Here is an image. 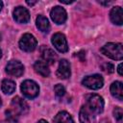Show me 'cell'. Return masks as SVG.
<instances>
[{
	"label": "cell",
	"instance_id": "obj_26",
	"mask_svg": "<svg viewBox=\"0 0 123 123\" xmlns=\"http://www.w3.org/2000/svg\"><path fill=\"white\" fill-rule=\"evenodd\" d=\"M26 3H27L29 6H34V5L37 3V1H26Z\"/></svg>",
	"mask_w": 123,
	"mask_h": 123
},
{
	"label": "cell",
	"instance_id": "obj_7",
	"mask_svg": "<svg viewBox=\"0 0 123 123\" xmlns=\"http://www.w3.org/2000/svg\"><path fill=\"white\" fill-rule=\"evenodd\" d=\"M6 72L11 76L20 77L24 72V66L18 61H10L6 66Z\"/></svg>",
	"mask_w": 123,
	"mask_h": 123
},
{
	"label": "cell",
	"instance_id": "obj_23",
	"mask_svg": "<svg viewBox=\"0 0 123 123\" xmlns=\"http://www.w3.org/2000/svg\"><path fill=\"white\" fill-rule=\"evenodd\" d=\"M102 69H103L105 72H107V73H112V72L114 71L113 65H112L111 63H110V62L104 63V64L102 65Z\"/></svg>",
	"mask_w": 123,
	"mask_h": 123
},
{
	"label": "cell",
	"instance_id": "obj_21",
	"mask_svg": "<svg viewBox=\"0 0 123 123\" xmlns=\"http://www.w3.org/2000/svg\"><path fill=\"white\" fill-rule=\"evenodd\" d=\"M54 90H55V94L57 97H62L65 93V89H64L63 86H62L61 84L56 85L54 87Z\"/></svg>",
	"mask_w": 123,
	"mask_h": 123
},
{
	"label": "cell",
	"instance_id": "obj_2",
	"mask_svg": "<svg viewBox=\"0 0 123 123\" xmlns=\"http://www.w3.org/2000/svg\"><path fill=\"white\" fill-rule=\"evenodd\" d=\"M21 91L25 97L33 99L38 95L39 87L36 82L32 80H26L21 84Z\"/></svg>",
	"mask_w": 123,
	"mask_h": 123
},
{
	"label": "cell",
	"instance_id": "obj_16",
	"mask_svg": "<svg viewBox=\"0 0 123 123\" xmlns=\"http://www.w3.org/2000/svg\"><path fill=\"white\" fill-rule=\"evenodd\" d=\"M111 93L113 97L118 100H122L123 98V89H122V83L121 82H113L111 86Z\"/></svg>",
	"mask_w": 123,
	"mask_h": 123
},
{
	"label": "cell",
	"instance_id": "obj_9",
	"mask_svg": "<svg viewBox=\"0 0 123 123\" xmlns=\"http://www.w3.org/2000/svg\"><path fill=\"white\" fill-rule=\"evenodd\" d=\"M12 107L11 109L12 111H14L16 114H26L29 111V106L28 104L21 99L19 96H15L12 101Z\"/></svg>",
	"mask_w": 123,
	"mask_h": 123
},
{
	"label": "cell",
	"instance_id": "obj_25",
	"mask_svg": "<svg viewBox=\"0 0 123 123\" xmlns=\"http://www.w3.org/2000/svg\"><path fill=\"white\" fill-rule=\"evenodd\" d=\"M60 2H61V3H62V4H71V3H73L74 1H73V0H71V1H64V0H60Z\"/></svg>",
	"mask_w": 123,
	"mask_h": 123
},
{
	"label": "cell",
	"instance_id": "obj_11",
	"mask_svg": "<svg viewBox=\"0 0 123 123\" xmlns=\"http://www.w3.org/2000/svg\"><path fill=\"white\" fill-rule=\"evenodd\" d=\"M79 119L81 123H95V115L88 109L86 105L81 108L79 113Z\"/></svg>",
	"mask_w": 123,
	"mask_h": 123
},
{
	"label": "cell",
	"instance_id": "obj_18",
	"mask_svg": "<svg viewBox=\"0 0 123 123\" xmlns=\"http://www.w3.org/2000/svg\"><path fill=\"white\" fill-rule=\"evenodd\" d=\"M36 24H37V27L43 33H47L49 31V28H50V25H49V21L48 19L43 16V15H38L37 17V20H36Z\"/></svg>",
	"mask_w": 123,
	"mask_h": 123
},
{
	"label": "cell",
	"instance_id": "obj_10",
	"mask_svg": "<svg viewBox=\"0 0 123 123\" xmlns=\"http://www.w3.org/2000/svg\"><path fill=\"white\" fill-rule=\"evenodd\" d=\"M13 18L18 23H27L30 20V13L26 8L16 7L13 11Z\"/></svg>",
	"mask_w": 123,
	"mask_h": 123
},
{
	"label": "cell",
	"instance_id": "obj_20",
	"mask_svg": "<svg viewBox=\"0 0 123 123\" xmlns=\"http://www.w3.org/2000/svg\"><path fill=\"white\" fill-rule=\"evenodd\" d=\"M113 116L116 120L117 123H122V119H123V111L121 108L116 107L113 110Z\"/></svg>",
	"mask_w": 123,
	"mask_h": 123
},
{
	"label": "cell",
	"instance_id": "obj_30",
	"mask_svg": "<svg viewBox=\"0 0 123 123\" xmlns=\"http://www.w3.org/2000/svg\"><path fill=\"white\" fill-rule=\"evenodd\" d=\"M2 8H3V2H2V1H0V11L2 10Z\"/></svg>",
	"mask_w": 123,
	"mask_h": 123
},
{
	"label": "cell",
	"instance_id": "obj_32",
	"mask_svg": "<svg viewBox=\"0 0 123 123\" xmlns=\"http://www.w3.org/2000/svg\"><path fill=\"white\" fill-rule=\"evenodd\" d=\"M1 56H2V51H1V49H0V58H1Z\"/></svg>",
	"mask_w": 123,
	"mask_h": 123
},
{
	"label": "cell",
	"instance_id": "obj_3",
	"mask_svg": "<svg viewBox=\"0 0 123 123\" xmlns=\"http://www.w3.org/2000/svg\"><path fill=\"white\" fill-rule=\"evenodd\" d=\"M86 106L94 114H98L104 110V100L98 94H90L87 96Z\"/></svg>",
	"mask_w": 123,
	"mask_h": 123
},
{
	"label": "cell",
	"instance_id": "obj_14",
	"mask_svg": "<svg viewBox=\"0 0 123 123\" xmlns=\"http://www.w3.org/2000/svg\"><path fill=\"white\" fill-rule=\"evenodd\" d=\"M110 17H111V20L113 24H116V25H122L123 23V19H122V9L121 7L119 6H116V7H113L110 12Z\"/></svg>",
	"mask_w": 123,
	"mask_h": 123
},
{
	"label": "cell",
	"instance_id": "obj_22",
	"mask_svg": "<svg viewBox=\"0 0 123 123\" xmlns=\"http://www.w3.org/2000/svg\"><path fill=\"white\" fill-rule=\"evenodd\" d=\"M6 115H7V118H8L11 122H16L17 119H18V115H17L14 111H12V110L6 111Z\"/></svg>",
	"mask_w": 123,
	"mask_h": 123
},
{
	"label": "cell",
	"instance_id": "obj_19",
	"mask_svg": "<svg viewBox=\"0 0 123 123\" xmlns=\"http://www.w3.org/2000/svg\"><path fill=\"white\" fill-rule=\"evenodd\" d=\"M1 88L5 94H12L15 90V84L13 81L6 79V80H3L1 84Z\"/></svg>",
	"mask_w": 123,
	"mask_h": 123
},
{
	"label": "cell",
	"instance_id": "obj_6",
	"mask_svg": "<svg viewBox=\"0 0 123 123\" xmlns=\"http://www.w3.org/2000/svg\"><path fill=\"white\" fill-rule=\"evenodd\" d=\"M51 42L54 45V47L61 53H65L68 51L67 41H66V38L63 34H62V33L54 34L51 38Z\"/></svg>",
	"mask_w": 123,
	"mask_h": 123
},
{
	"label": "cell",
	"instance_id": "obj_13",
	"mask_svg": "<svg viewBox=\"0 0 123 123\" xmlns=\"http://www.w3.org/2000/svg\"><path fill=\"white\" fill-rule=\"evenodd\" d=\"M40 53H41V57H42V59H43L45 63H47V64L55 63V62L57 60V55L51 48L43 46L40 49Z\"/></svg>",
	"mask_w": 123,
	"mask_h": 123
},
{
	"label": "cell",
	"instance_id": "obj_8",
	"mask_svg": "<svg viewBox=\"0 0 123 123\" xmlns=\"http://www.w3.org/2000/svg\"><path fill=\"white\" fill-rule=\"evenodd\" d=\"M50 16L52 18V20L56 23V24H63L67 18V14L66 12L63 8L60 7V6H56L54 7L51 12H50Z\"/></svg>",
	"mask_w": 123,
	"mask_h": 123
},
{
	"label": "cell",
	"instance_id": "obj_28",
	"mask_svg": "<svg viewBox=\"0 0 123 123\" xmlns=\"http://www.w3.org/2000/svg\"><path fill=\"white\" fill-rule=\"evenodd\" d=\"M100 4H102V5H110V4H111V2H99Z\"/></svg>",
	"mask_w": 123,
	"mask_h": 123
},
{
	"label": "cell",
	"instance_id": "obj_24",
	"mask_svg": "<svg viewBox=\"0 0 123 123\" xmlns=\"http://www.w3.org/2000/svg\"><path fill=\"white\" fill-rule=\"evenodd\" d=\"M117 71H118V74H119L120 76L123 75V73H122V63H119V65H118V67H117Z\"/></svg>",
	"mask_w": 123,
	"mask_h": 123
},
{
	"label": "cell",
	"instance_id": "obj_15",
	"mask_svg": "<svg viewBox=\"0 0 123 123\" xmlns=\"http://www.w3.org/2000/svg\"><path fill=\"white\" fill-rule=\"evenodd\" d=\"M34 68H35V71L42 77H48L50 75V69L48 68V64L45 63L44 62H41V61L36 62L34 64Z\"/></svg>",
	"mask_w": 123,
	"mask_h": 123
},
{
	"label": "cell",
	"instance_id": "obj_5",
	"mask_svg": "<svg viewBox=\"0 0 123 123\" xmlns=\"http://www.w3.org/2000/svg\"><path fill=\"white\" fill-rule=\"evenodd\" d=\"M82 84L89 89H99L103 86L104 80H103L101 75L93 74V75H89V76L85 77L84 80L82 81Z\"/></svg>",
	"mask_w": 123,
	"mask_h": 123
},
{
	"label": "cell",
	"instance_id": "obj_17",
	"mask_svg": "<svg viewBox=\"0 0 123 123\" xmlns=\"http://www.w3.org/2000/svg\"><path fill=\"white\" fill-rule=\"evenodd\" d=\"M53 123H74V120L68 112L62 111L54 117Z\"/></svg>",
	"mask_w": 123,
	"mask_h": 123
},
{
	"label": "cell",
	"instance_id": "obj_1",
	"mask_svg": "<svg viewBox=\"0 0 123 123\" xmlns=\"http://www.w3.org/2000/svg\"><path fill=\"white\" fill-rule=\"evenodd\" d=\"M101 52L105 56H107L112 60L121 61L123 58V49H122L121 43L109 42L101 48Z\"/></svg>",
	"mask_w": 123,
	"mask_h": 123
},
{
	"label": "cell",
	"instance_id": "obj_4",
	"mask_svg": "<svg viewBox=\"0 0 123 123\" xmlns=\"http://www.w3.org/2000/svg\"><path fill=\"white\" fill-rule=\"evenodd\" d=\"M37 41L36 37L31 34H24L19 40V47L25 52H32L36 49Z\"/></svg>",
	"mask_w": 123,
	"mask_h": 123
},
{
	"label": "cell",
	"instance_id": "obj_31",
	"mask_svg": "<svg viewBox=\"0 0 123 123\" xmlns=\"http://www.w3.org/2000/svg\"><path fill=\"white\" fill-rule=\"evenodd\" d=\"M2 106V100H1V98H0V107Z\"/></svg>",
	"mask_w": 123,
	"mask_h": 123
},
{
	"label": "cell",
	"instance_id": "obj_29",
	"mask_svg": "<svg viewBox=\"0 0 123 123\" xmlns=\"http://www.w3.org/2000/svg\"><path fill=\"white\" fill-rule=\"evenodd\" d=\"M37 123H48V122H47L46 120H43V119H40V120H39V121H38Z\"/></svg>",
	"mask_w": 123,
	"mask_h": 123
},
{
	"label": "cell",
	"instance_id": "obj_12",
	"mask_svg": "<svg viewBox=\"0 0 123 123\" xmlns=\"http://www.w3.org/2000/svg\"><path fill=\"white\" fill-rule=\"evenodd\" d=\"M70 74H71L70 64L65 59H62V61H60V63H59L57 76L60 79H67L70 77Z\"/></svg>",
	"mask_w": 123,
	"mask_h": 123
},
{
	"label": "cell",
	"instance_id": "obj_27",
	"mask_svg": "<svg viewBox=\"0 0 123 123\" xmlns=\"http://www.w3.org/2000/svg\"><path fill=\"white\" fill-rule=\"evenodd\" d=\"M100 123H111V121L109 119H107V118H104V119H102L100 121Z\"/></svg>",
	"mask_w": 123,
	"mask_h": 123
}]
</instances>
